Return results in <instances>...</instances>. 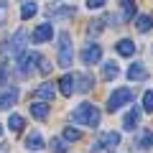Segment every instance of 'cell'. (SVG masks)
<instances>
[{"instance_id": "obj_24", "label": "cell", "mask_w": 153, "mask_h": 153, "mask_svg": "<svg viewBox=\"0 0 153 153\" xmlns=\"http://www.w3.org/2000/svg\"><path fill=\"white\" fill-rule=\"evenodd\" d=\"M51 18H71L74 16V8H54V10H49Z\"/></svg>"}, {"instance_id": "obj_30", "label": "cell", "mask_w": 153, "mask_h": 153, "mask_svg": "<svg viewBox=\"0 0 153 153\" xmlns=\"http://www.w3.org/2000/svg\"><path fill=\"white\" fill-rule=\"evenodd\" d=\"M5 79H8V66L0 61V84H5Z\"/></svg>"}, {"instance_id": "obj_8", "label": "cell", "mask_w": 153, "mask_h": 153, "mask_svg": "<svg viewBox=\"0 0 153 153\" xmlns=\"http://www.w3.org/2000/svg\"><path fill=\"white\" fill-rule=\"evenodd\" d=\"M54 36V28H51V23H41V26H36V31H33V44H44V41H49V38Z\"/></svg>"}, {"instance_id": "obj_21", "label": "cell", "mask_w": 153, "mask_h": 153, "mask_svg": "<svg viewBox=\"0 0 153 153\" xmlns=\"http://www.w3.org/2000/svg\"><path fill=\"white\" fill-rule=\"evenodd\" d=\"M151 146H153V130H143L140 138H138V148L140 151H148Z\"/></svg>"}, {"instance_id": "obj_1", "label": "cell", "mask_w": 153, "mask_h": 153, "mask_svg": "<svg viewBox=\"0 0 153 153\" xmlns=\"http://www.w3.org/2000/svg\"><path fill=\"white\" fill-rule=\"evenodd\" d=\"M71 123L74 125H84V128H97L100 125V110L94 107L92 102H82L76 105L74 110H71Z\"/></svg>"}, {"instance_id": "obj_15", "label": "cell", "mask_w": 153, "mask_h": 153, "mask_svg": "<svg viewBox=\"0 0 153 153\" xmlns=\"http://www.w3.org/2000/svg\"><path fill=\"white\" fill-rule=\"evenodd\" d=\"M115 49H117L120 56H133V54H135V44H133L130 38H120V41L115 44Z\"/></svg>"}, {"instance_id": "obj_12", "label": "cell", "mask_w": 153, "mask_h": 153, "mask_svg": "<svg viewBox=\"0 0 153 153\" xmlns=\"http://www.w3.org/2000/svg\"><path fill=\"white\" fill-rule=\"evenodd\" d=\"M16 100H18V89L16 87L5 89V92L0 94V107H3V110H10L13 105H16Z\"/></svg>"}, {"instance_id": "obj_17", "label": "cell", "mask_w": 153, "mask_h": 153, "mask_svg": "<svg viewBox=\"0 0 153 153\" xmlns=\"http://www.w3.org/2000/svg\"><path fill=\"white\" fill-rule=\"evenodd\" d=\"M26 148H28V151H41V148H44V138H41V133H31V135L26 138Z\"/></svg>"}, {"instance_id": "obj_25", "label": "cell", "mask_w": 153, "mask_h": 153, "mask_svg": "<svg viewBox=\"0 0 153 153\" xmlns=\"http://www.w3.org/2000/svg\"><path fill=\"white\" fill-rule=\"evenodd\" d=\"M79 138H82V133L76 130V128H64V140H69V143H74V140H79Z\"/></svg>"}, {"instance_id": "obj_4", "label": "cell", "mask_w": 153, "mask_h": 153, "mask_svg": "<svg viewBox=\"0 0 153 153\" xmlns=\"http://www.w3.org/2000/svg\"><path fill=\"white\" fill-rule=\"evenodd\" d=\"M26 41H28V33L21 28V31H16V36H13L10 41H5L3 51H5V54H10V56H21L23 49H26Z\"/></svg>"}, {"instance_id": "obj_31", "label": "cell", "mask_w": 153, "mask_h": 153, "mask_svg": "<svg viewBox=\"0 0 153 153\" xmlns=\"http://www.w3.org/2000/svg\"><path fill=\"white\" fill-rule=\"evenodd\" d=\"M38 69H41V71H44V74H46V71L51 69V64H49V61H46V59H41V66H38Z\"/></svg>"}, {"instance_id": "obj_18", "label": "cell", "mask_w": 153, "mask_h": 153, "mask_svg": "<svg viewBox=\"0 0 153 153\" xmlns=\"http://www.w3.org/2000/svg\"><path fill=\"white\" fill-rule=\"evenodd\" d=\"M120 5H123L120 18H123V21H133V18H135V3H133V0H123Z\"/></svg>"}, {"instance_id": "obj_10", "label": "cell", "mask_w": 153, "mask_h": 153, "mask_svg": "<svg viewBox=\"0 0 153 153\" xmlns=\"http://www.w3.org/2000/svg\"><path fill=\"white\" fill-rule=\"evenodd\" d=\"M59 92L64 94V97H71V94L76 92V82H74V74H64L59 79Z\"/></svg>"}, {"instance_id": "obj_23", "label": "cell", "mask_w": 153, "mask_h": 153, "mask_svg": "<svg viewBox=\"0 0 153 153\" xmlns=\"http://www.w3.org/2000/svg\"><path fill=\"white\" fill-rule=\"evenodd\" d=\"M8 128H10L13 133H21L23 130V117L21 115H10V117H8Z\"/></svg>"}, {"instance_id": "obj_20", "label": "cell", "mask_w": 153, "mask_h": 153, "mask_svg": "<svg viewBox=\"0 0 153 153\" xmlns=\"http://www.w3.org/2000/svg\"><path fill=\"white\" fill-rule=\"evenodd\" d=\"M38 13V5L33 3V0H28V3H23V8H21V18L23 21H28V18H33Z\"/></svg>"}, {"instance_id": "obj_19", "label": "cell", "mask_w": 153, "mask_h": 153, "mask_svg": "<svg viewBox=\"0 0 153 153\" xmlns=\"http://www.w3.org/2000/svg\"><path fill=\"white\" fill-rule=\"evenodd\" d=\"M135 28L140 33H148L153 28V18L151 16H135Z\"/></svg>"}, {"instance_id": "obj_26", "label": "cell", "mask_w": 153, "mask_h": 153, "mask_svg": "<svg viewBox=\"0 0 153 153\" xmlns=\"http://www.w3.org/2000/svg\"><path fill=\"white\" fill-rule=\"evenodd\" d=\"M51 151H54V153H66L64 138H51Z\"/></svg>"}, {"instance_id": "obj_11", "label": "cell", "mask_w": 153, "mask_h": 153, "mask_svg": "<svg viewBox=\"0 0 153 153\" xmlns=\"http://www.w3.org/2000/svg\"><path fill=\"white\" fill-rule=\"evenodd\" d=\"M138 120H140V110L138 107L128 110L125 117H123V128H125V130H133V128H138Z\"/></svg>"}, {"instance_id": "obj_5", "label": "cell", "mask_w": 153, "mask_h": 153, "mask_svg": "<svg viewBox=\"0 0 153 153\" xmlns=\"http://www.w3.org/2000/svg\"><path fill=\"white\" fill-rule=\"evenodd\" d=\"M79 56H82V64L92 66V64H97V61L102 59V49H100V44H87Z\"/></svg>"}, {"instance_id": "obj_22", "label": "cell", "mask_w": 153, "mask_h": 153, "mask_svg": "<svg viewBox=\"0 0 153 153\" xmlns=\"http://www.w3.org/2000/svg\"><path fill=\"white\" fill-rule=\"evenodd\" d=\"M117 74H120V69H117V64H115V61H107V64L102 66V76L107 79V82H110V79H115Z\"/></svg>"}, {"instance_id": "obj_29", "label": "cell", "mask_w": 153, "mask_h": 153, "mask_svg": "<svg viewBox=\"0 0 153 153\" xmlns=\"http://www.w3.org/2000/svg\"><path fill=\"white\" fill-rule=\"evenodd\" d=\"M5 18H8V3H5V0H0V26L5 23Z\"/></svg>"}, {"instance_id": "obj_28", "label": "cell", "mask_w": 153, "mask_h": 153, "mask_svg": "<svg viewBox=\"0 0 153 153\" xmlns=\"http://www.w3.org/2000/svg\"><path fill=\"white\" fill-rule=\"evenodd\" d=\"M105 3L107 0H87V8L89 10H100V8H105Z\"/></svg>"}, {"instance_id": "obj_7", "label": "cell", "mask_w": 153, "mask_h": 153, "mask_svg": "<svg viewBox=\"0 0 153 153\" xmlns=\"http://www.w3.org/2000/svg\"><path fill=\"white\" fill-rule=\"evenodd\" d=\"M36 61H41V56H38L36 51H31V54H23L21 59H18V71H21V74H28V71L33 69V64H36Z\"/></svg>"}, {"instance_id": "obj_13", "label": "cell", "mask_w": 153, "mask_h": 153, "mask_svg": "<svg viewBox=\"0 0 153 153\" xmlns=\"http://www.w3.org/2000/svg\"><path fill=\"white\" fill-rule=\"evenodd\" d=\"M54 94H56V89H54V84H49V82H44L41 87H36V92H33V97L36 100H54Z\"/></svg>"}, {"instance_id": "obj_27", "label": "cell", "mask_w": 153, "mask_h": 153, "mask_svg": "<svg viewBox=\"0 0 153 153\" xmlns=\"http://www.w3.org/2000/svg\"><path fill=\"white\" fill-rule=\"evenodd\" d=\"M143 110H146V112H153V89H148V92L143 94Z\"/></svg>"}, {"instance_id": "obj_9", "label": "cell", "mask_w": 153, "mask_h": 153, "mask_svg": "<svg viewBox=\"0 0 153 153\" xmlns=\"http://www.w3.org/2000/svg\"><path fill=\"white\" fill-rule=\"evenodd\" d=\"M100 146H102L105 151H115V148L120 146V133H115V130L102 133V135H100Z\"/></svg>"}, {"instance_id": "obj_6", "label": "cell", "mask_w": 153, "mask_h": 153, "mask_svg": "<svg viewBox=\"0 0 153 153\" xmlns=\"http://www.w3.org/2000/svg\"><path fill=\"white\" fill-rule=\"evenodd\" d=\"M128 79H130V82H146V79H148V69H146V64H140V61H133L130 69H128Z\"/></svg>"}, {"instance_id": "obj_32", "label": "cell", "mask_w": 153, "mask_h": 153, "mask_svg": "<svg viewBox=\"0 0 153 153\" xmlns=\"http://www.w3.org/2000/svg\"><path fill=\"white\" fill-rule=\"evenodd\" d=\"M0 133H3V128H0Z\"/></svg>"}, {"instance_id": "obj_2", "label": "cell", "mask_w": 153, "mask_h": 153, "mask_svg": "<svg viewBox=\"0 0 153 153\" xmlns=\"http://www.w3.org/2000/svg\"><path fill=\"white\" fill-rule=\"evenodd\" d=\"M71 56H74V51H71V36L66 31L59 33V54H56V64L61 66V69H69L71 66Z\"/></svg>"}, {"instance_id": "obj_3", "label": "cell", "mask_w": 153, "mask_h": 153, "mask_svg": "<svg viewBox=\"0 0 153 153\" xmlns=\"http://www.w3.org/2000/svg\"><path fill=\"white\" fill-rule=\"evenodd\" d=\"M128 102H133V89H128V87L115 89V92L107 97V110L115 112V110H120L123 105H128Z\"/></svg>"}, {"instance_id": "obj_14", "label": "cell", "mask_w": 153, "mask_h": 153, "mask_svg": "<svg viewBox=\"0 0 153 153\" xmlns=\"http://www.w3.org/2000/svg\"><path fill=\"white\" fill-rule=\"evenodd\" d=\"M74 82H76V92H89L94 84V79L89 74H74Z\"/></svg>"}, {"instance_id": "obj_16", "label": "cell", "mask_w": 153, "mask_h": 153, "mask_svg": "<svg viewBox=\"0 0 153 153\" xmlns=\"http://www.w3.org/2000/svg\"><path fill=\"white\" fill-rule=\"evenodd\" d=\"M31 115L36 117V120H46V117H49V105L33 102V105H31Z\"/></svg>"}]
</instances>
